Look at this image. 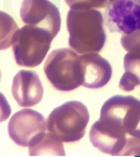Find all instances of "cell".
Returning <instances> with one entry per match:
<instances>
[{
  "mask_svg": "<svg viewBox=\"0 0 140 157\" xmlns=\"http://www.w3.org/2000/svg\"><path fill=\"white\" fill-rule=\"evenodd\" d=\"M44 73L59 91L70 92L83 86L80 56L72 49L60 48L50 52L44 63Z\"/></svg>",
  "mask_w": 140,
  "mask_h": 157,
  "instance_id": "3",
  "label": "cell"
},
{
  "mask_svg": "<svg viewBox=\"0 0 140 157\" xmlns=\"http://www.w3.org/2000/svg\"><path fill=\"white\" fill-rule=\"evenodd\" d=\"M137 88H140V83H139V86H138V87H137Z\"/></svg>",
  "mask_w": 140,
  "mask_h": 157,
  "instance_id": "19",
  "label": "cell"
},
{
  "mask_svg": "<svg viewBox=\"0 0 140 157\" xmlns=\"http://www.w3.org/2000/svg\"><path fill=\"white\" fill-rule=\"evenodd\" d=\"M71 9L74 10H90L93 8H105L110 0H64Z\"/></svg>",
  "mask_w": 140,
  "mask_h": 157,
  "instance_id": "15",
  "label": "cell"
},
{
  "mask_svg": "<svg viewBox=\"0 0 140 157\" xmlns=\"http://www.w3.org/2000/svg\"><path fill=\"white\" fill-rule=\"evenodd\" d=\"M83 86L88 89H99L109 82L112 75L110 63L97 52H87L80 56Z\"/></svg>",
  "mask_w": 140,
  "mask_h": 157,
  "instance_id": "11",
  "label": "cell"
},
{
  "mask_svg": "<svg viewBox=\"0 0 140 157\" xmlns=\"http://www.w3.org/2000/svg\"><path fill=\"white\" fill-rule=\"evenodd\" d=\"M18 30L16 21L8 13L0 11V50L13 45L14 36Z\"/></svg>",
  "mask_w": 140,
  "mask_h": 157,
  "instance_id": "14",
  "label": "cell"
},
{
  "mask_svg": "<svg viewBox=\"0 0 140 157\" xmlns=\"http://www.w3.org/2000/svg\"><path fill=\"white\" fill-rule=\"evenodd\" d=\"M30 156H64L62 141L54 134L46 132L37 135L29 144Z\"/></svg>",
  "mask_w": 140,
  "mask_h": 157,
  "instance_id": "12",
  "label": "cell"
},
{
  "mask_svg": "<svg viewBox=\"0 0 140 157\" xmlns=\"http://www.w3.org/2000/svg\"><path fill=\"white\" fill-rule=\"evenodd\" d=\"M43 85L39 75L33 71H19L13 78L12 95L21 107H32L42 101Z\"/></svg>",
  "mask_w": 140,
  "mask_h": 157,
  "instance_id": "10",
  "label": "cell"
},
{
  "mask_svg": "<svg viewBox=\"0 0 140 157\" xmlns=\"http://www.w3.org/2000/svg\"><path fill=\"white\" fill-rule=\"evenodd\" d=\"M0 78H1V72H0Z\"/></svg>",
  "mask_w": 140,
  "mask_h": 157,
  "instance_id": "18",
  "label": "cell"
},
{
  "mask_svg": "<svg viewBox=\"0 0 140 157\" xmlns=\"http://www.w3.org/2000/svg\"><path fill=\"white\" fill-rule=\"evenodd\" d=\"M52 33L32 25H25L17 30L13 42V52L18 65L35 67L47 55L54 40Z\"/></svg>",
  "mask_w": 140,
  "mask_h": 157,
  "instance_id": "5",
  "label": "cell"
},
{
  "mask_svg": "<svg viewBox=\"0 0 140 157\" xmlns=\"http://www.w3.org/2000/svg\"><path fill=\"white\" fill-rule=\"evenodd\" d=\"M46 129L44 117L32 109H21L14 113L8 125L11 139L19 147H29L31 141Z\"/></svg>",
  "mask_w": 140,
  "mask_h": 157,
  "instance_id": "9",
  "label": "cell"
},
{
  "mask_svg": "<svg viewBox=\"0 0 140 157\" xmlns=\"http://www.w3.org/2000/svg\"><path fill=\"white\" fill-rule=\"evenodd\" d=\"M126 135L115 123L99 118L91 127L90 141L94 147L112 156L140 155V139L126 138Z\"/></svg>",
  "mask_w": 140,
  "mask_h": 157,
  "instance_id": "4",
  "label": "cell"
},
{
  "mask_svg": "<svg viewBox=\"0 0 140 157\" xmlns=\"http://www.w3.org/2000/svg\"><path fill=\"white\" fill-rule=\"evenodd\" d=\"M121 44L127 52H140V29L128 34H123Z\"/></svg>",
  "mask_w": 140,
  "mask_h": 157,
  "instance_id": "16",
  "label": "cell"
},
{
  "mask_svg": "<svg viewBox=\"0 0 140 157\" xmlns=\"http://www.w3.org/2000/svg\"><path fill=\"white\" fill-rule=\"evenodd\" d=\"M11 116V107L8 99L0 92V123L4 122Z\"/></svg>",
  "mask_w": 140,
  "mask_h": 157,
  "instance_id": "17",
  "label": "cell"
},
{
  "mask_svg": "<svg viewBox=\"0 0 140 157\" xmlns=\"http://www.w3.org/2000/svg\"><path fill=\"white\" fill-rule=\"evenodd\" d=\"M68 44L78 54L99 52L106 41L104 18L96 10H74L68 13Z\"/></svg>",
  "mask_w": 140,
  "mask_h": 157,
  "instance_id": "1",
  "label": "cell"
},
{
  "mask_svg": "<svg viewBox=\"0 0 140 157\" xmlns=\"http://www.w3.org/2000/svg\"><path fill=\"white\" fill-rule=\"evenodd\" d=\"M101 118L115 123L127 135L140 139V101L136 97H110L102 107Z\"/></svg>",
  "mask_w": 140,
  "mask_h": 157,
  "instance_id": "6",
  "label": "cell"
},
{
  "mask_svg": "<svg viewBox=\"0 0 140 157\" xmlns=\"http://www.w3.org/2000/svg\"><path fill=\"white\" fill-rule=\"evenodd\" d=\"M89 111L80 101H71L54 109L46 121L47 129L63 142H76L86 134Z\"/></svg>",
  "mask_w": 140,
  "mask_h": 157,
  "instance_id": "2",
  "label": "cell"
},
{
  "mask_svg": "<svg viewBox=\"0 0 140 157\" xmlns=\"http://www.w3.org/2000/svg\"><path fill=\"white\" fill-rule=\"evenodd\" d=\"M125 73L120 79L119 87L125 92L134 91L140 83V52H128L124 57Z\"/></svg>",
  "mask_w": 140,
  "mask_h": 157,
  "instance_id": "13",
  "label": "cell"
},
{
  "mask_svg": "<svg viewBox=\"0 0 140 157\" xmlns=\"http://www.w3.org/2000/svg\"><path fill=\"white\" fill-rule=\"evenodd\" d=\"M19 14L25 24L46 30L54 36L60 31L59 9L49 0H23Z\"/></svg>",
  "mask_w": 140,
  "mask_h": 157,
  "instance_id": "7",
  "label": "cell"
},
{
  "mask_svg": "<svg viewBox=\"0 0 140 157\" xmlns=\"http://www.w3.org/2000/svg\"><path fill=\"white\" fill-rule=\"evenodd\" d=\"M111 32L128 34L140 29V0H110L106 9Z\"/></svg>",
  "mask_w": 140,
  "mask_h": 157,
  "instance_id": "8",
  "label": "cell"
}]
</instances>
